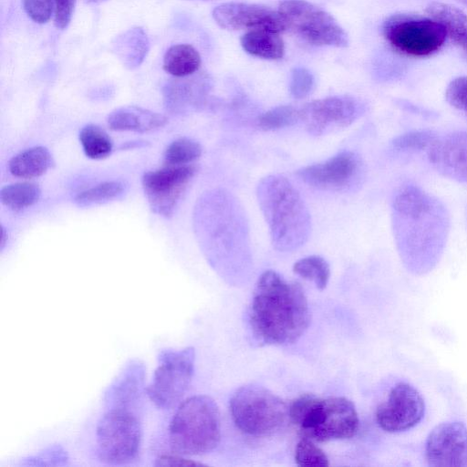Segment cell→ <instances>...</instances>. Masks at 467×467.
Returning <instances> with one entry per match:
<instances>
[{
  "mask_svg": "<svg viewBox=\"0 0 467 467\" xmlns=\"http://www.w3.org/2000/svg\"><path fill=\"white\" fill-rule=\"evenodd\" d=\"M392 231L405 265L415 271L431 268L441 257L450 232V214L436 197L414 184L402 185L392 200Z\"/></svg>",
  "mask_w": 467,
  "mask_h": 467,
  "instance_id": "obj_1",
  "label": "cell"
},
{
  "mask_svg": "<svg viewBox=\"0 0 467 467\" xmlns=\"http://www.w3.org/2000/svg\"><path fill=\"white\" fill-rule=\"evenodd\" d=\"M249 320L254 336L263 344L281 346L296 342L310 323L302 286L275 271L264 272L254 287Z\"/></svg>",
  "mask_w": 467,
  "mask_h": 467,
  "instance_id": "obj_2",
  "label": "cell"
},
{
  "mask_svg": "<svg viewBox=\"0 0 467 467\" xmlns=\"http://www.w3.org/2000/svg\"><path fill=\"white\" fill-rule=\"evenodd\" d=\"M256 195L274 247L290 252L302 246L310 234L311 219L294 184L284 176L268 175L259 182Z\"/></svg>",
  "mask_w": 467,
  "mask_h": 467,
  "instance_id": "obj_3",
  "label": "cell"
},
{
  "mask_svg": "<svg viewBox=\"0 0 467 467\" xmlns=\"http://www.w3.org/2000/svg\"><path fill=\"white\" fill-rule=\"evenodd\" d=\"M288 415L302 437L317 442L349 439L359 426L354 404L344 397L304 394L292 402Z\"/></svg>",
  "mask_w": 467,
  "mask_h": 467,
  "instance_id": "obj_4",
  "label": "cell"
},
{
  "mask_svg": "<svg viewBox=\"0 0 467 467\" xmlns=\"http://www.w3.org/2000/svg\"><path fill=\"white\" fill-rule=\"evenodd\" d=\"M221 414L215 401L195 395L182 401L169 425V442L173 452L183 456L202 455L221 440Z\"/></svg>",
  "mask_w": 467,
  "mask_h": 467,
  "instance_id": "obj_5",
  "label": "cell"
},
{
  "mask_svg": "<svg viewBox=\"0 0 467 467\" xmlns=\"http://www.w3.org/2000/svg\"><path fill=\"white\" fill-rule=\"evenodd\" d=\"M209 241L227 259H245L249 253V228L243 207L228 192L219 190L204 200Z\"/></svg>",
  "mask_w": 467,
  "mask_h": 467,
  "instance_id": "obj_6",
  "label": "cell"
},
{
  "mask_svg": "<svg viewBox=\"0 0 467 467\" xmlns=\"http://www.w3.org/2000/svg\"><path fill=\"white\" fill-rule=\"evenodd\" d=\"M230 411L236 427L254 437L275 434L289 417L288 408L278 396L254 384L236 390L230 401Z\"/></svg>",
  "mask_w": 467,
  "mask_h": 467,
  "instance_id": "obj_7",
  "label": "cell"
},
{
  "mask_svg": "<svg viewBox=\"0 0 467 467\" xmlns=\"http://www.w3.org/2000/svg\"><path fill=\"white\" fill-rule=\"evenodd\" d=\"M96 442L101 462L113 465L130 463L141 450V424L129 408L112 407L97 424Z\"/></svg>",
  "mask_w": 467,
  "mask_h": 467,
  "instance_id": "obj_8",
  "label": "cell"
},
{
  "mask_svg": "<svg viewBox=\"0 0 467 467\" xmlns=\"http://www.w3.org/2000/svg\"><path fill=\"white\" fill-rule=\"evenodd\" d=\"M158 367L146 393L159 409L169 410L180 404L187 392L194 372L195 349H162Z\"/></svg>",
  "mask_w": 467,
  "mask_h": 467,
  "instance_id": "obj_9",
  "label": "cell"
},
{
  "mask_svg": "<svg viewBox=\"0 0 467 467\" xmlns=\"http://www.w3.org/2000/svg\"><path fill=\"white\" fill-rule=\"evenodd\" d=\"M278 12L287 29L316 46L346 47L348 37L337 20L321 7L306 0H284Z\"/></svg>",
  "mask_w": 467,
  "mask_h": 467,
  "instance_id": "obj_10",
  "label": "cell"
},
{
  "mask_svg": "<svg viewBox=\"0 0 467 467\" xmlns=\"http://www.w3.org/2000/svg\"><path fill=\"white\" fill-rule=\"evenodd\" d=\"M385 39L396 51L410 57H427L438 51L447 34L437 20L409 15H395L383 24Z\"/></svg>",
  "mask_w": 467,
  "mask_h": 467,
  "instance_id": "obj_11",
  "label": "cell"
},
{
  "mask_svg": "<svg viewBox=\"0 0 467 467\" xmlns=\"http://www.w3.org/2000/svg\"><path fill=\"white\" fill-rule=\"evenodd\" d=\"M425 414V401L408 382H399L376 410V421L385 431L399 433L417 426Z\"/></svg>",
  "mask_w": 467,
  "mask_h": 467,
  "instance_id": "obj_12",
  "label": "cell"
},
{
  "mask_svg": "<svg viewBox=\"0 0 467 467\" xmlns=\"http://www.w3.org/2000/svg\"><path fill=\"white\" fill-rule=\"evenodd\" d=\"M194 165L166 166L144 173L141 183L150 209L169 217L195 175Z\"/></svg>",
  "mask_w": 467,
  "mask_h": 467,
  "instance_id": "obj_13",
  "label": "cell"
},
{
  "mask_svg": "<svg viewBox=\"0 0 467 467\" xmlns=\"http://www.w3.org/2000/svg\"><path fill=\"white\" fill-rule=\"evenodd\" d=\"M216 24L227 30H267L283 33L287 30L280 13L268 6L241 2H228L213 10Z\"/></svg>",
  "mask_w": 467,
  "mask_h": 467,
  "instance_id": "obj_14",
  "label": "cell"
},
{
  "mask_svg": "<svg viewBox=\"0 0 467 467\" xmlns=\"http://www.w3.org/2000/svg\"><path fill=\"white\" fill-rule=\"evenodd\" d=\"M301 121L308 131L321 135L333 128L352 124L363 112L359 102L348 96L316 99L300 107Z\"/></svg>",
  "mask_w": 467,
  "mask_h": 467,
  "instance_id": "obj_15",
  "label": "cell"
},
{
  "mask_svg": "<svg viewBox=\"0 0 467 467\" xmlns=\"http://www.w3.org/2000/svg\"><path fill=\"white\" fill-rule=\"evenodd\" d=\"M425 459L431 467H467V427L462 421L436 425L425 443Z\"/></svg>",
  "mask_w": 467,
  "mask_h": 467,
  "instance_id": "obj_16",
  "label": "cell"
},
{
  "mask_svg": "<svg viewBox=\"0 0 467 467\" xmlns=\"http://www.w3.org/2000/svg\"><path fill=\"white\" fill-rule=\"evenodd\" d=\"M360 172L359 157L344 150L327 161L298 170L296 175L306 184L318 189L341 190L351 186Z\"/></svg>",
  "mask_w": 467,
  "mask_h": 467,
  "instance_id": "obj_17",
  "label": "cell"
},
{
  "mask_svg": "<svg viewBox=\"0 0 467 467\" xmlns=\"http://www.w3.org/2000/svg\"><path fill=\"white\" fill-rule=\"evenodd\" d=\"M427 153L430 163L439 173L467 184V131L437 137Z\"/></svg>",
  "mask_w": 467,
  "mask_h": 467,
  "instance_id": "obj_18",
  "label": "cell"
},
{
  "mask_svg": "<svg viewBox=\"0 0 467 467\" xmlns=\"http://www.w3.org/2000/svg\"><path fill=\"white\" fill-rule=\"evenodd\" d=\"M144 379V364L137 359L130 360L108 388L105 401L111 408H129L140 399Z\"/></svg>",
  "mask_w": 467,
  "mask_h": 467,
  "instance_id": "obj_19",
  "label": "cell"
},
{
  "mask_svg": "<svg viewBox=\"0 0 467 467\" xmlns=\"http://www.w3.org/2000/svg\"><path fill=\"white\" fill-rule=\"evenodd\" d=\"M107 122L117 131L148 132L163 127L167 118L140 107L125 106L110 112Z\"/></svg>",
  "mask_w": 467,
  "mask_h": 467,
  "instance_id": "obj_20",
  "label": "cell"
},
{
  "mask_svg": "<svg viewBox=\"0 0 467 467\" xmlns=\"http://www.w3.org/2000/svg\"><path fill=\"white\" fill-rule=\"evenodd\" d=\"M189 77L172 79L164 87V101L169 110L182 113L190 108L196 107L203 99L205 93L203 79Z\"/></svg>",
  "mask_w": 467,
  "mask_h": 467,
  "instance_id": "obj_21",
  "label": "cell"
},
{
  "mask_svg": "<svg viewBox=\"0 0 467 467\" xmlns=\"http://www.w3.org/2000/svg\"><path fill=\"white\" fill-rule=\"evenodd\" d=\"M426 11L443 26L447 36L467 54V15L453 5L440 2L430 4Z\"/></svg>",
  "mask_w": 467,
  "mask_h": 467,
  "instance_id": "obj_22",
  "label": "cell"
},
{
  "mask_svg": "<svg viewBox=\"0 0 467 467\" xmlns=\"http://www.w3.org/2000/svg\"><path fill=\"white\" fill-rule=\"evenodd\" d=\"M49 150L42 146H36L14 156L8 164L12 175L23 179H32L45 174L53 165Z\"/></svg>",
  "mask_w": 467,
  "mask_h": 467,
  "instance_id": "obj_23",
  "label": "cell"
},
{
  "mask_svg": "<svg viewBox=\"0 0 467 467\" xmlns=\"http://www.w3.org/2000/svg\"><path fill=\"white\" fill-rule=\"evenodd\" d=\"M243 49L251 56L276 60L284 57L285 43L279 33L267 30L247 31L240 38Z\"/></svg>",
  "mask_w": 467,
  "mask_h": 467,
  "instance_id": "obj_24",
  "label": "cell"
},
{
  "mask_svg": "<svg viewBox=\"0 0 467 467\" xmlns=\"http://www.w3.org/2000/svg\"><path fill=\"white\" fill-rule=\"evenodd\" d=\"M150 43L141 27H133L116 38L114 52L129 68L139 67L144 60Z\"/></svg>",
  "mask_w": 467,
  "mask_h": 467,
  "instance_id": "obj_25",
  "label": "cell"
},
{
  "mask_svg": "<svg viewBox=\"0 0 467 467\" xmlns=\"http://www.w3.org/2000/svg\"><path fill=\"white\" fill-rule=\"evenodd\" d=\"M202 58L198 50L189 44L171 46L163 57V69L175 78L193 75L200 68Z\"/></svg>",
  "mask_w": 467,
  "mask_h": 467,
  "instance_id": "obj_26",
  "label": "cell"
},
{
  "mask_svg": "<svg viewBox=\"0 0 467 467\" xmlns=\"http://www.w3.org/2000/svg\"><path fill=\"white\" fill-rule=\"evenodd\" d=\"M79 141L86 156L93 160L107 158L113 148L108 133L95 124H88L81 129Z\"/></svg>",
  "mask_w": 467,
  "mask_h": 467,
  "instance_id": "obj_27",
  "label": "cell"
},
{
  "mask_svg": "<svg viewBox=\"0 0 467 467\" xmlns=\"http://www.w3.org/2000/svg\"><path fill=\"white\" fill-rule=\"evenodd\" d=\"M39 187L31 182H17L4 186L0 191L1 202L13 211L34 205L39 199Z\"/></svg>",
  "mask_w": 467,
  "mask_h": 467,
  "instance_id": "obj_28",
  "label": "cell"
},
{
  "mask_svg": "<svg viewBox=\"0 0 467 467\" xmlns=\"http://www.w3.org/2000/svg\"><path fill=\"white\" fill-rule=\"evenodd\" d=\"M125 187L121 181H106L78 193L75 202L81 207L108 202L121 196Z\"/></svg>",
  "mask_w": 467,
  "mask_h": 467,
  "instance_id": "obj_29",
  "label": "cell"
},
{
  "mask_svg": "<svg viewBox=\"0 0 467 467\" xmlns=\"http://www.w3.org/2000/svg\"><path fill=\"white\" fill-rule=\"evenodd\" d=\"M293 271L302 278L312 281L321 290L326 288L330 277L328 263L318 255H310L296 261Z\"/></svg>",
  "mask_w": 467,
  "mask_h": 467,
  "instance_id": "obj_30",
  "label": "cell"
},
{
  "mask_svg": "<svg viewBox=\"0 0 467 467\" xmlns=\"http://www.w3.org/2000/svg\"><path fill=\"white\" fill-rule=\"evenodd\" d=\"M298 121H301L300 107L282 105L260 115L257 124L265 130H275L293 126Z\"/></svg>",
  "mask_w": 467,
  "mask_h": 467,
  "instance_id": "obj_31",
  "label": "cell"
},
{
  "mask_svg": "<svg viewBox=\"0 0 467 467\" xmlns=\"http://www.w3.org/2000/svg\"><path fill=\"white\" fill-rule=\"evenodd\" d=\"M201 144L190 138H179L173 140L164 152L166 166H182L197 160L202 155Z\"/></svg>",
  "mask_w": 467,
  "mask_h": 467,
  "instance_id": "obj_32",
  "label": "cell"
},
{
  "mask_svg": "<svg viewBox=\"0 0 467 467\" xmlns=\"http://www.w3.org/2000/svg\"><path fill=\"white\" fill-rule=\"evenodd\" d=\"M436 139V134L431 130H411L394 138L391 148L400 152L428 150Z\"/></svg>",
  "mask_w": 467,
  "mask_h": 467,
  "instance_id": "obj_33",
  "label": "cell"
},
{
  "mask_svg": "<svg viewBox=\"0 0 467 467\" xmlns=\"http://www.w3.org/2000/svg\"><path fill=\"white\" fill-rule=\"evenodd\" d=\"M295 461L301 467H327L329 465L326 453L314 441L302 437L295 450Z\"/></svg>",
  "mask_w": 467,
  "mask_h": 467,
  "instance_id": "obj_34",
  "label": "cell"
},
{
  "mask_svg": "<svg viewBox=\"0 0 467 467\" xmlns=\"http://www.w3.org/2000/svg\"><path fill=\"white\" fill-rule=\"evenodd\" d=\"M447 102L467 118V77L451 80L445 91Z\"/></svg>",
  "mask_w": 467,
  "mask_h": 467,
  "instance_id": "obj_35",
  "label": "cell"
},
{
  "mask_svg": "<svg viewBox=\"0 0 467 467\" xmlns=\"http://www.w3.org/2000/svg\"><path fill=\"white\" fill-rule=\"evenodd\" d=\"M314 84V77L308 69L299 67L291 71L289 89L294 98L306 97L312 91Z\"/></svg>",
  "mask_w": 467,
  "mask_h": 467,
  "instance_id": "obj_36",
  "label": "cell"
},
{
  "mask_svg": "<svg viewBox=\"0 0 467 467\" xmlns=\"http://www.w3.org/2000/svg\"><path fill=\"white\" fill-rule=\"evenodd\" d=\"M26 15L37 24L47 23L55 8L54 0H22Z\"/></svg>",
  "mask_w": 467,
  "mask_h": 467,
  "instance_id": "obj_37",
  "label": "cell"
},
{
  "mask_svg": "<svg viewBox=\"0 0 467 467\" xmlns=\"http://www.w3.org/2000/svg\"><path fill=\"white\" fill-rule=\"evenodd\" d=\"M55 25L58 29H65L71 21L76 0H54Z\"/></svg>",
  "mask_w": 467,
  "mask_h": 467,
  "instance_id": "obj_38",
  "label": "cell"
},
{
  "mask_svg": "<svg viewBox=\"0 0 467 467\" xmlns=\"http://www.w3.org/2000/svg\"><path fill=\"white\" fill-rule=\"evenodd\" d=\"M183 456V455H182ZM181 454L173 452L171 454H161L155 460V466H196L202 463L186 459Z\"/></svg>",
  "mask_w": 467,
  "mask_h": 467,
  "instance_id": "obj_39",
  "label": "cell"
},
{
  "mask_svg": "<svg viewBox=\"0 0 467 467\" xmlns=\"http://www.w3.org/2000/svg\"><path fill=\"white\" fill-rule=\"evenodd\" d=\"M5 239H7V235L5 234V229L3 228V229H2V239H1V246H2V248H3V247H4V245H5Z\"/></svg>",
  "mask_w": 467,
  "mask_h": 467,
  "instance_id": "obj_40",
  "label": "cell"
},
{
  "mask_svg": "<svg viewBox=\"0 0 467 467\" xmlns=\"http://www.w3.org/2000/svg\"><path fill=\"white\" fill-rule=\"evenodd\" d=\"M457 1L467 6V0H457Z\"/></svg>",
  "mask_w": 467,
  "mask_h": 467,
  "instance_id": "obj_41",
  "label": "cell"
},
{
  "mask_svg": "<svg viewBox=\"0 0 467 467\" xmlns=\"http://www.w3.org/2000/svg\"><path fill=\"white\" fill-rule=\"evenodd\" d=\"M90 2H99V1H102V0H89Z\"/></svg>",
  "mask_w": 467,
  "mask_h": 467,
  "instance_id": "obj_42",
  "label": "cell"
}]
</instances>
